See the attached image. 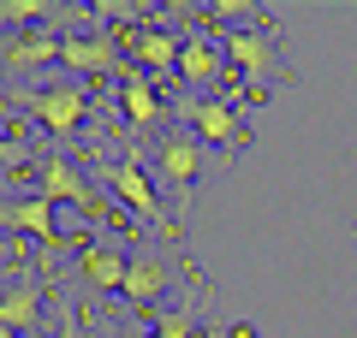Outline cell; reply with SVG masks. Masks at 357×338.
<instances>
[{
	"label": "cell",
	"mask_w": 357,
	"mask_h": 338,
	"mask_svg": "<svg viewBox=\"0 0 357 338\" xmlns=\"http://www.w3.org/2000/svg\"><path fill=\"white\" fill-rule=\"evenodd\" d=\"M24 154H30V149H24V137H13V131L0 125V166H6V172H24V166H30Z\"/></svg>",
	"instance_id": "cell-16"
},
{
	"label": "cell",
	"mask_w": 357,
	"mask_h": 338,
	"mask_svg": "<svg viewBox=\"0 0 357 338\" xmlns=\"http://www.w3.org/2000/svg\"><path fill=\"white\" fill-rule=\"evenodd\" d=\"M18 113H30L48 137H77L89 119V89L77 83V77H48V83H30L13 95Z\"/></svg>",
	"instance_id": "cell-1"
},
{
	"label": "cell",
	"mask_w": 357,
	"mask_h": 338,
	"mask_svg": "<svg viewBox=\"0 0 357 338\" xmlns=\"http://www.w3.org/2000/svg\"><path fill=\"white\" fill-rule=\"evenodd\" d=\"M232 65H227V36H215V30H191L185 36V54H178V77L191 89H208L220 83Z\"/></svg>",
	"instance_id": "cell-11"
},
{
	"label": "cell",
	"mask_w": 357,
	"mask_h": 338,
	"mask_svg": "<svg viewBox=\"0 0 357 338\" xmlns=\"http://www.w3.org/2000/svg\"><path fill=\"white\" fill-rule=\"evenodd\" d=\"M203 166H208V143L197 131H167V137H155V178L167 184V196H173L178 214L191 208Z\"/></svg>",
	"instance_id": "cell-4"
},
{
	"label": "cell",
	"mask_w": 357,
	"mask_h": 338,
	"mask_svg": "<svg viewBox=\"0 0 357 338\" xmlns=\"http://www.w3.org/2000/svg\"><path fill=\"white\" fill-rule=\"evenodd\" d=\"M77 279H84L96 297H107V291H126V267H131V255L119 250V243H89L84 255H77Z\"/></svg>",
	"instance_id": "cell-14"
},
{
	"label": "cell",
	"mask_w": 357,
	"mask_h": 338,
	"mask_svg": "<svg viewBox=\"0 0 357 338\" xmlns=\"http://www.w3.org/2000/svg\"><path fill=\"white\" fill-rule=\"evenodd\" d=\"M54 338H77V332H54Z\"/></svg>",
	"instance_id": "cell-18"
},
{
	"label": "cell",
	"mask_w": 357,
	"mask_h": 338,
	"mask_svg": "<svg viewBox=\"0 0 357 338\" xmlns=\"http://www.w3.org/2000/svg\"><path fill=\"white\" fill-rule=\"evenodd\" d=\"M227 65L244 77V107H256V101H268V83L274 77H292V65H280V42H274V24L262 30H227Z\"/></svg>",
	"instance_id": "cell-3"
},
{
	"label": "cell",
	"mask_w": 357,
	"mask_h": 338,
	"mask_svg": "<svg viewBox=\"0 0 357 338\" xmlns=\"http://www.w3.org/2000/svg\"><path fill=\"white\" fill-rule=\"evenodd\" d=\"M178 119L220 154H244L250 149V125H244L238 101H220V95H185L178 101Z\"/></svg>",
	"instance_id": "cell-7"
},
{
	"label": "cell",
	"mask_w": 357,
	"mask_h": 338,
	"mask_svg": "<svg viewBox=\"0 0 357 338\" xmlns=\"http://www.w3.org/2000/svg\"><path fill=\"white\" fill-rule=\"evenodd\" d=\"M60 65L77 77V83H107V77H126L131 72L119 36L102 30V24H96V30H72V36L60 42Z\"/></svg>",
	"instance_id": "cell-6"
},
{
	"label": "cell",
	"mask_w": 357,
	"mask_h": 338,
	"mask_svg": "<svg viewBox=\"0 0 357 338\" xmlns=\"http://www.w3.org/2000/svg\"><path fill=\"white\" fill-rule=\"evenodd\" d=\"M167 285H173V261H167L161 250H137L131 255V267H126V291L119 297L137 309V321H143V309H155V303L167 297Z\"/></svg>",
	"instance_id": "cell-10"
},
{
	"label": "cell",
	"mask_w": 357,
	"mask_h": 338,
	"mask_svg": "<svg viewBox=\"0 0 357 338\" xmlns=\"http://www.w3.org/2000/svg\"><path fill=\"white\" fill-rule=\"evenodd\" d=\"M66 13H54L48 0H0V36H18V30L36 24H60Z\"/></svg>",
	"instance_id": "cell-15"
},
{
	"label": "cell",
	"mask_w": 357,
	"mask_h": 338,
	"mask_svg": "<svg viewBox=\"0 0 357 338\" xmlns=\"http://www.w3.org/2000/svg\"><path fill=\"white\" fill-rule=\"evenodd\" d=\"M119 113H126V131H131V137L155 131V125H161V113H167V101H161V89H155V77H143L137 65L119 77Z\"/></svg>",
	"instance_id": "cell-13"
},
{
	"label": "cell",
	"mask_w": 357,
	"mask_h": 338,
	"mask_svg": "<svg viewBox=\"0 0 357 338\" xmlns=\"http://www.w3.org/2000/svg\"><path fill=\"white\" fill-rule=\"evenodd\" d=\"M60 24H36V30H18V36H0V77H24V72H48L60 65Z\"/></svg>",
	"instance_id": "cell-9"
},
{
	"label": "cell",
	"mask_w": 357,
	"mask_h": 338,
	"mask_svg": "<svg viewBox=\"0 0 357 338\" xmlns=\"http://www.w3.org/2000/svg\"><path fill=\"white\" fill-rule=\"evenodd\" d=\"M119 48H126V60L137 65L143 77H173L178 72V54H185V36H173V30H161L149 18V24H114Z\"/></svg>",
	"instance_id": "cell-8"
},
{
	"label": "cell",
	"mask_w": 357,
	"mask_h": 338,
	"mask_svg": "<svg viewBox=\"0 0 357 338\" xmlns=\"http://www.w3.org/2000/svg\"><path fill=\"white\" fill-rule=\"evenodd\" d=\"M42 291H48V279L18 273L0 291V326H13L18 338H42Z\"/></svg>",
	"instance_id": "cell-12"
},
{
	"label": "cell",
	"mask_w": 357,
	"mask_h": 338,
	"mask_svg": "<svg viewBox=\"0 0 357 338\" xmlns=\"http://www.w3.org/2000/svg\"><path fill=\"white\" fill-rule=\"evenodd\" d=\"M18 184H36V196L42 202H54V208H77V214H89V220H107V202L96 196V190L84 184V172H77L66 154H42L36 166H24V172H13Z\"/></svg>",
	"instance_id": "cell-5"
},
{
	"label": "cell",
	"mask_w": 357,
	"mask_h": 338,
	"mask_svg": "<svg viewBox=\"0 0 357 338\" xmlns=\"http://www.w3.org/2000/svg\"><path fill=\"white\" fill-rule=\"evenodd\" d=\"M114 338H155V326H143V321H126V326H114Z\"/></svg>",
	"instance_id": "cell-17"
},
{
	"label": "cell",
	"mask_w": 357,
	"mask_h": 338,
	"mask_svg": "<svg viewBox=\"0 0 357 338\" xmlns=\"http://www.w3.org/2000/svg\"><path fill=\"white\" fill-rule=\"evenodd\" d=\"M96 166H102V178H107V190H114V196L126 202V208L137 214L143 225H155V232H161L167 243L178 238V220H173V214L161 208V196H155V178L143 172V149H131V154H119V161H102V154H96Z\"/></svg>",
	"instance_id": "cell-2"
},
{
	"label": "cell",
	"mask_w": 357,
	"mask_h": 338,
	"mask_svg": "<svg viewBox=\"0 0 357 338\" xmlns=\"http://www.w3.org/2000/svg\"><path fill=\"white\" fill-rule=\"evenodd\" d=\"M351 232H357V225H351Z\"/></svg>",
	"instance_id": "cell-19"
}]
</instances>
